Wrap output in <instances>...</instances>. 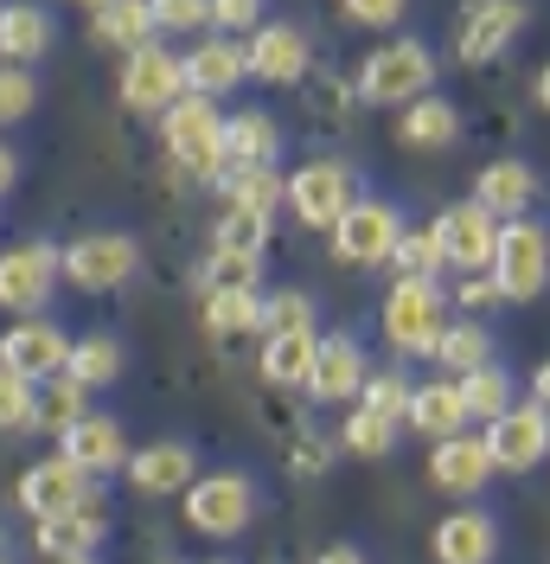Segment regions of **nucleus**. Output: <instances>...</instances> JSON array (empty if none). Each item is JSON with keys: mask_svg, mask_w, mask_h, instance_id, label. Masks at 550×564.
Returning a JSON list of instances; mask_svg holds the SVG:
<instances>
[{"mask_svg": "<svg viewBox=\"0 0 550 564\" xmlns=\"http://www.w3.org/2000/svg\"><path fill=\"white\" fill-rule=\"evenodd\" d=\"M493 302H506L499 282H493V270H468V282H461V308H493Z\"/></svg>", "mask_w": 550, "mask_h": 564, "instance_id": "48", "label": "nucleus"}, {"mask_svg": "<svg viewBox=\"0 0 550 564\" xmlns=\"http://www.w3.org/2000/svg\"><path fill=\"white\" fill-rule=\"evenodd\" d=\"M493 282H499L506 302H531V295H544V282H550V231L544 225H531V218H506L499 250H493Z\"/></svg>", "mask_w": 550, "mask_h": 564, "instance_id": "6", "label": "nucleus"}, {"mask_svg": "<svg viewBox=\"0 0 550 564\" xmlns=\"http://www.w3.org/2000/svg\"><path fill=\"white\" fill-rule=\"evenodd\" d=\"M499 231H506V218L481 199H461V206H448L436 218V238H442V257L454 270H493V250H499Z\"/></svg>", "mask_w": 550, "mask_h": 564, "instance_id": "11", "label": "nucleus"}, {"mask_svg": "<svg viewBox=\"0 0 550 564\" xmlns=\"http://www.w3.org/2000/svg\"><path fill=\"white\" fill-rule=\"evenodd\" d=\"M256 276H263V263L250 257V250H218L211 245V263L199 270V289H256Z\"/></svg>", "mask_w": 550, "mask_h": 564, "instance_id": "39", "label": "nucleus"}, {"mask_svg": "<svg viewBox=\"0 0 550 564\" xmlns=\"http://www.w3.org/2000/svg\"><path fill=\"white\" fill-rule=\"evenodd\" d=\"M352 456H391V443H397V417H384V411H372L365 398L352 404V417H345V436H340Z\"/></svg>", "mask_w": 550, "mask_h": 564, "instance_id": "36", "label": "nucleus"}, {"mask_svg": "<svg viewBox=\"0 0 550 564\" xmlns=\"http://www.w3.org/2000/svg\"><path fill=\"white\" fill-rule=\"evenodd\" d=\"M314 352H320V334H314V327L270 334V340H263V379H270V386H308Z\"/></svg>", "mask_w": 550, "mask_h": 564, "instance_id": "29", "label": "nucleus"}, {"mask_svg": "<svg viewBox=\"0 0 550 564\" xmlns=\"http://www.w3.org/2000/svg\"><path fill=\"white\" fill-rule=\"evenodd\" d=\"M454 135H461V116H454V104H442V97H416V104L397 116V141H404V148H448Z\"/></svg>", "mask_w": 550, "mask_h": 564, "instance_id": "32", "label": "nucleus"}, {"mask_svg": "<svg viewBox=\"0 0 550 564\" xmlns=\"http://www.w3.org/2000/svg\"><path fill=\"white\" fill-rule=\"evenodd\" d=\"M224 122H231V116L218 109V97H206V90H186V97L161 116V141H167V154L193 180H224V174H231Z\"/></svg>", "mask_w": 550, "mask_h": 564, "instance_id": "1", "label": "nucleus"}, {"mask_svg": "<svg viewBox=\"0 0 550 564\" xmlns=\"http://www.w3.org/2000/svg\"><path fill=\"white\" fill-rule=\"evenodd\" d=\"M154 33H161L154 0H109V7H97V39L116 45V52H135V45H147Z\"/></svg>", "mask_w": 550, "mask_h": 564, "instance_id": "31", "label": "nucleus"}, {"mask_svg": "<svg viewBox=\"0 0 550 564\" xmlns=\"http://www.w3.org/2000/svg\"><path fill=\"white\" fill-rule=\"evenodd\" d=\"M314 564H365V558H359L352 545H333V552H320V558H314Z\"/></svg>", "mask_w": 550, "mask_h": 564, "instance_id": "52", "label": "nucleus"}, {"mask_svg": "<svg viewBox=\"0 0 550 564\" xmlns=\"http://www.w3.org/2000/svg\"><path fill=\"white\" fill-rule=\"evenodd\" d=\"M141 245L129 231H84L77 245H65V282L84 289V295H103V289H122L135 276Z\"/></svg>", "mask_w": 550, "mask_h": 564, "instance_id": "7", "label": "nucleus"}, {"mask_svg": "<svg viewBox=\"0 0 550 564\" xmlns=\"http://www.w3.org/2000/svg\"><path fill=\"white\" fill-rule=\"evenodd\" d=\"M224 148H231V167H275L282 161V129L263 109H238L224 122Z\"/></svg>", "mask_w": 550, "mask_h": 564, "instance_id": "27", "label": "nucleus"}, {"mask_svg": "<svg viewBox=\"0 0 550 564\" xmlns=\"http://www.w3.org/2000/svg\"><path fill=\"white\" fill-rule=\"evenodd\" d=\"M295 327H314V302L301 289H275L263 302V334H295Z\"/></svg>", "mask_w": 550, "mask_h": 564, "instance_id": "42", "label": "nucleus"}, {"mask_svg": "<svg viewBox=\"0 0 550 564\" xmlns=\"http://www.w3.org/2000/svg\"><path fill=\"white\" fill-rule=\"evenodd\" d=\"M410 391H416V386L404 379V372H397V366H391V372H372L359 398H365L372 411H384V417H404V411H410Z\"/></svg>", "mask_w": 550, "mask_h": 564, "instance_id": "43", "label": "nucleus"}, {"mask_svg": "<svg viewBox=\"0 0 550 564\" xmlns=\"http://www.w3.org/2000/svg\"><path fill=\"white\" fill-rule=\"evenodd\" d=\"M263 302H270V295H256V289H211L206 295V327L218 334V340L256 334V327H263Z\"/></svg>", "mask_w": 550, "mask_h": 564, "instance_id": "33", "label": "nucleus"}, {"mask_svg": "<svg viewBox=\"0 0 550 564\" xmlns=\"http://www.w3.org/2000/svg\"><path fill=\"white\" fill-rule=\"evenodd\" d=\"M84 398H90V386H84V379H70V372L38 379L33 430H45V436H65V430H77V423L90 417V411H84Z\"/></svg>", "mask_w": 550, "mask_h": 564, "instance_id": "28", "label": "nucleus"}, {"mask_svg": "<svg viewBox=\"0 0 550 564\" xmlns=\"http://www.w3.org/2000/svg\"><path fill=\"white\" fill-rule=\"evenodd\" d=\"M461 398H468V417H506V411H513L518 398H513V379H506V372H499V366H481V372H468V379H461Z\"/></svg>", "mask_w": 550, "mask_h": 564, "instance_id": "37", "label": "nucleus"}, {"mask_svg": "<svg viewBox=\"0 0 550 564\" xmlns=\"http://www.w3.org/2000/svg\"><path fill=\"white\" fill-rule=\"evenodd\" d=\"M352 199H359V180H352L345 161H308V167L288 174V206H295V218L314 225V231H333Z\"/></svg>", "mask_w": 550, "mask_h": 564, "instance_id": "10", "label": "nucleus"}, {"mask_svg": "<svg viewBox=\"0 0 550 564\" xmlns=\"http://www.w3.org/2000/svg\"><path fill=\"white\" fill-rule=\"evenodd\" d=\"M372 379V366H365V347L352 340V334H327L320 352H314V372H308V398L320 404H340V398H359Z\"/></svg>", "mask_w": 550, "mask_h": 564, "instance_id": "16", "label": "nucleus"}, {"mask_svg": "<svg viewBox=\"0 0 550 564\" xmlns=\"http://www.w3.org/2000/svg\"><path fill=\"white\" fill-rule=\"evenodd\" d=\"M474 199L493 206L499 218H525L531 199H538V174H531L525 161H486L481 180H474Z\"/></svg>", "mask_w": 550, "mask_h": 564, "instance_id": "24", "label": "nucleus"}, {"mask_svg": "<svg viewBox=\"0 0 550 564\" xmlns=\"http://www.w3.org/2000/svg\"><path fill=\"white\" fill-rule=\"evenodd\" d=\"M448 308H442V289L436 276H397L391 282V295H384V340L397 352H410V359H429L436 340L448 334Z\"/></svg>", "mask_w": 550, "mask_h": 564, "instance_id": "3", "label": "nucleus"}, {"mask_svg": "<svg viewBox=\"0 0 550 564\" xmlns=\"http://www.w3.org/2000/svg\"><path fill=\"white\" fill-rule=\"evenodd\" d=\"M531 104H538V109L550 116V65L538 70V77H531Z\"/></svg>", "mask_w": 550, "mask_h": 564, "instance_id": "49", "label": "nucleus"}, {"mask_svg": "<svg viewBox=\"0 0 550 564\" xmlns=\"http://www.w3.org/2000/svg\"><path fill=\"white\" fill-rule=\"evenodd\" d=\"M38 104V84H33V70L26 65H7V77H0V116L7 122H26Z\"/></svg>", "mask_w": 550, "mask_h": 564, "instance_id": "44", "label": "nucleus"}, {"mask_svg": "<svg viewBox=\"0 0 550 564\" xmlns=\"http://www.w3.org/2000/svg\"><path fill=\"white\" fill-rule=\"evenodd\" d=\"M58 443H65V456H77L90 475L129 468V443H122V423H116V417H84L77 430H65Z\"/></svg>", "mask_w": 550, "mask_h": 564, "instance_id": "25", "label": "nucleus"}, {"mask_svg": "<svg viewBox=\"0 0 550 564\" xmlns=\"http://www.w3.org/2000/svg\"><path fill=\"white\" fill-rule=\"evenodd\" d=\"M531 398H538V404L550 411V359L538 366V372H531Z\"/></svg>", "mask_w": 550, "mask_h": 564, "instance_id": "50", "label": "nucleus"}, {"mask_svg": "<svg viewBox=\"0 0 550 564\" xmlns=\"http://www.w3.org/2000/svg\"><path fill=\"white\" fill-rule=\"evenodd\" d=\"M429 545H436V564H493L499 558V527L481 507H461V513H448L436 527Z\"/></svg>", "mask_w": 550, "mask_h": 564, "instance_id": "19", "label": "nucleus"}, {"mask_svg": "<svg viewBox=\"0 0 550 564\" xmlns=\"http://www.w3.org/2000/svg\"><path fill=\"white\" fill-rule=\"evenodd\" d=\"M70 379H84V386H116V372H122V340L116 334H84L77 347H70Z\"/></svg>", "mask_w": 550, "mask_h": 564, "instance_id": "35", "label": "nucleus"}, {"mask_svg": "<svg viewBox=\"0 0 550 564\" xmlns=\"http://www.w3.org/2000/svg\"><path fill=\"white\" fill-rule=\"evenodd\" d=\"M45 45H52L45 7L7 0V7H0V52H7V65H33V58H45Z\"/></svg>", "mask_w": 550, "mask_h": 564, "instance_id": "26", "label": "nucleus"}, {"mask_svg": "<svg viewBox=\"0 0 550 564\" xmlns=\"http://www.w3.org/2000/svg\"><path fill=\"white\" fill-rule=\"evenodd\" d=\"M397 245H404V218H397V206H384V199H352L340 212V225H333V263H345V270L391 263Z\"/></svg>", "mask_w": 550, "mask_h": 564, "instance_id": "4", "label": "nucleus"}, {"mask_svg": "<svg viewBox=\"0 0 550 564\" xmlns=\"http://www.w3.org/2000/svg\"><path fill=\"white\" fill-rule=\"evenodd\" d=\"M186 520H193V532H206V539H238L256 520V488L243 475H199L186 488Z\"/></svg>", "mask_w": 550, "mask_h": 564, "instance_id": "9", "label": "nucleus"}, {"mask_svg": "<svg viewBox=\"0 0 550 564\" xmlns=\"http://www.w3.org/2000/svg\"><path fill=\"white\" fill-rule=\"evenodd\" d=\"M45 564H90V558H45Z\"/></svg>", "mask_w": 550, "mask_h": 564, "instance_id": "54", "label": "nucleus"}, {"mask_svg": "<svg viewBox=\"0 0 550 564\" xmlns=\"http://www.w3.org/2000/svg\"><path fill=\"white\" fill-rule=\"evenodd\" d=\"M250 77L256 84H301L308 77V39L295 26H256L250 33Z\"/></svg>", "mask_w": 550, "mask_h": 564, "instance_id": "23", "label": "nucleus"}, {"mask_svg": "<svg viewBox=\"0 0 550 564\" xmlns=\"http://www.w3.org/2000/svg\"><path fill=\"white\" fill-rule=\"evenodd\" d=\"M263 245H270V212H250V206L218 212V250H250V257H263Z\"/></svg>", "mask_w": 550, "mask_h": 564, "instance_id": "38", "label": "nucleus"}, {"mask_svg": "<svg viewBox=\"0 0 550 564\" xmlns=\"http://www.w3.org/2000/svg\"><path fill=\"white\" fill-rule=\"evenodd\" d=\"M224 206L275 212V206H288V180L275 174V167H231L224 174Z\"/></svg>", "mask_w": 550, "mask_h": 564, "instance_id": "34", "label": "nucleus"}, {"mask_svg": "<svg viewBox=\"0 0 550 564\" xmlns=\"http://www.w3.org/2000/svg\"><path fill=\"white\" fill-rule=\"evenodd\" d=\"M77 7H90V13H97V7H109V0H77Z\"/></svg>", "mask_w": 550, "mask_h": 564, "instance_id": "53", "label": "nucleus"}, {"mask_svg": "<svg viewBox=\"0 0 550 564\" xmlns=\"http://www.w3.org/2000/svg\"><path fill=\"white\" fill-rule=\"evenodd\" d=\"M58 276H65V250L45 245V238H20L0 257V302L13 315H33V308H45V295L58 289Z\"/></svg>", "mask_w": 550, "mask_h": 564, "instance_id": "8", "label": "nucleus"}, {"mask_svg": "<svg viewBox=\"0 0 550 564\" xmlns=\"http://www.w3.org/2000/svg\"><path fill=\"white\" fill-rule=\"evenodd\" d=\"M436 84V52L422 39H391L359 65V97L372 109H410Z\"/></svg>", "mask_w": 550, "mask_h": 564, "instance_id": "2", "label": "nucleus"}, {"mask_svg": "<svg viewBox=\"0 0 550 564\" xmlns=\"http://www.w3.org/2000/svg\"><path fill=\"white\" fill-rule=\"evenodd\" d=\"M518 33H525V0H474V7L461 13L454 52H461V65H486V58H499Z\"/></svg>", "mask_w": 550, "mask_h": 564, "instance_id": "14", "label": "nucleus"}, {"mask_svg": "<svg viewBox=\"0 0 550 564\" xmlns=\"http://www.w3.org/2000/svg\"><path fill=\"white\" fill-rule=\"evenodd\" d=\"M397 276H436L448 257H442V238H436V225L429 231H404V245H397Z\"/></svg>", "mask_w": 550, "mask_h": 564, "instance_id": "40", "label": "nucleus"}, {"mask_svg": "<svg viewBox=\"0 0 550 564\" xmlns=\"http://www.w3.org/2000/svg\"><path fill=\"white\" fill-rule=\"evenodd\" d=\"M416 436H429V443H442V436H461L468 430V398H461V379H429V386L410 391V411H404Z\"/></svg>", "mask_w": 550, "mask_h": 564, "instance_id": "22", "label": "nucleus"}, {"mask_svg": "<svg viewBox=\"0 0 550 564\" xmlns=\"http://www.w3.org/2000/svg\"><path fill=\"white\" fill-rule=\"evenodd\" d=\"M340 7H345V20H359V26H397L410 0H340Z\"/></svg>", "mask_w": 550, "mask_h": 564, "instance_id": "47", "label": "nucleus"}, {"mask_svg": "<svg viewBox=\"0 0 550 564\" xmlns=\"http://www.w3.org/2000/svg\"><path fill=\"white\" fill-rule=\"evenodd\" d=\"M90 488H97V475L84 468L77 456H45L33 462L26 475H20V507L33 513V520H52V513H70V507H84L90 500Z\"/></svg>", "mask_w": 550, "mask_h": 564, "instance_id": "12", "label": "nucleus"}, {"mask_svg": "<svg viewBox=\"0 0 550 564\" xmlns=\"http://www.w3.org/2000/svg\"><path fill=\"white\" fill-rule=\"evenodd\" d=\"M70 340L65 327H52V321H20L7 340H0V359L13 366V372H26V379H52V372H65L70 366Z\"/></svg>", "mask_w": 550, "mask_h": 564, "instance_id": "17", "label": "nucleus"}, {"mask_svg": "<svg viewBox=\"0 0 550 564\" xmlns=\"http://www.w3.org/2000/svg\"><path fill=\"white\" fill-rule=\"evenodd\" d=\"M486 449H493V468H499V475L538 468L544 449H550V411L544 404H513L506 417L486 423Z\"/></svg>", "mask_w": 550, "mask_h": 564, "instance_id": "13", "label": "nucleus"}, {"mask_svg": "<svg viewBox=\"0 0 550 564\" xmlns=\"http://www.w3.org/2000/svg\"><path fill=\"white\" fill-rule=\"evenodd\" d=\"M13 180H20V154H13V148H7V154H0V186H7V193H13Z\"/></svg>", "mask_w": 550, "mask_h": 564, "instance_id": "51", "label": "nucleus"}, {"mask_svg": "<svg viewBox=\"0 0 550 564\" xmlns=\"http://www.w3.org/2000/svg\"><path fill=\"white\" fill-rule=\"evenodd\" d=\"M429 359H436L442 372H454V379H468V372L493 366V334H486L481 321H448V334L436 340Z\"/></svg>", "mask_w": 550, "mask_h": 564, "instance_id": "30", "label": "nucleus"}, {"mask_svg": "<svg viewBox=\"0 0 550 564\" xmlns=\"http://www.w3.org/2000/svg\"><path fill=\"white\" fill-rule=\"evenodd\" d=\"M33 404H38V379L0 366V423H7V430H26V423H33Z\"/></svg>", "mask_w": 550, "mask_h": 564, "instance_id": "41", "label": "nucleus"}, {"mask_svg": "<svg viewBox=\"0 0 550 564\" xmlns=\"http://www.w3.org/2000/svg\"><path fill=\"white\" fill-rule=\"evenodd\" d=\"M122 109L135 116H167L179 97H186V58H173L161 39H147L135 52H122Z\"/></svg>", "mask_w": 550, "mask_h": 564, "instance_id": "5", "label": "nucleus"}, {"mask_svg": "<svg viewBox=\"0 0 550 564\" xmlns=\"http://www.w3.org/2000/svg\"><path fill=\"white\" fill-rule=\"evenodd\" d=\"M154 20L161 33H199L211 26V0H154Z\"/></svg>", "mask_w": 550, "mask_h": 564, "instance_id": "45", "label": "nucleus"}, {"mask_svg": "<svg viewBox=\"0 0 550 564\" xmlns=\"http://www.w3.org/2000/svg\"><path fill=\"white\" fill-rule=\"evenodd\" d=\"M486 475H493V449H486V436H442L436 443V456H429V481L442 494H481Z\"/></svg>", "mask_w": 550, "mask_h": 564, "instance_id": "18", "label": "nucleus"}, {"mask_svg": "<svg viewBox=\"0 0 550 564\" xmlns=\"http://www.w3.org/2000/svg\"><path fill=\"white\" fill-rule=\"evenodd\" d=\"M211 26H224V33H256L263 26V0H211Z\"/></svg>", "mask_w": 550, "mask_h": 564, "instance_id": "46", "label": "nucleus"}, {"mask_svg": "<svg viewBox=\"0 0 550 564\" xmlns=\"http://www.w3.org/2000/svg\"><path fill=\"white\" fill-rule=\"evenodd\" d=\"M243 77H250V45L238 39H199L193 52H186V90H206V97H224V90H238Z\"/></svg>", "mask_w": 550, "mask_h": 564, "instance_id": "20", "label": "nucleus"}, {"mask_svg": "<svg viewBox=\"0 0 550 564\" xmlns=\"http://www.w3.org/2000/svg\"><path fill=\"white\" fill-rule=\"evenodd\" d=\"M103 527H109V500L90 488L84 507L52 513V520H33V552L38 558H90V545L103 539Z\"/></svg>", "mask_w": 550, "mask_h": 564, "instance_id": "15", "label": "nucleus"}, {"mask_svg": "<svg viewBox=\"0 0 550 564\" xmlns=\"http://www.w3.org/2000/svg\"><path fill=\"white\" fill-rule=\"evenodd\" d=\"M129 488L147 494V500H167V494H186L193 488V449L186 443H147L129 456Z\"/></svg>", "mask_w": 550, "mask_h": 564, "instance_id": "21", "label": "nucleus"}]
</instances>
